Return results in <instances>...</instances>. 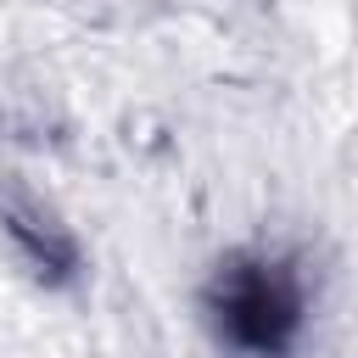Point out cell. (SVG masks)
Here are the masks:
<instances>
[{
	"instance_id": "6da1fadb",
	"label": "cell",
	"mask_w": 358,
	"mask_h": 358,
	"mask_svg": "<svg viewBox=\"0 0 358 358\" xmlns=\"http://www.w3.org/2000/svg\"><path fill=\"white\" fill-rule=\"evenodd\" d=\"M218 336L246 358H280L302 330V280L285 257H229L207 285Z\"/></svg>"
},
{
	"instance_id": "7a4b0ae2",
	"label": "cell",
	"mask_w": 358,
	"mask_h": 358,
	"mask_svg": "<svg viewBox=\"0 0 358 358\" xmlns=\"http://www.w3.org/2000/svg\"><path fill=\"white\" fill-rule=\"evenodd\" d=\"M6 218H11L6 229L28 246V257H34L39 268H50V274H67V268H73V241H67L62 229H39V218H34V213H22V207H11Z\"/></svg>"
}]
</instances>
